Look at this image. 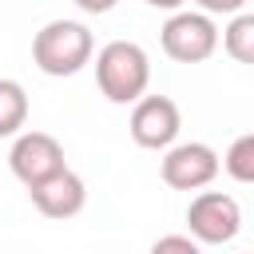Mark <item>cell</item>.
Wrapping results in <instances>:
<instances>
[{"label":"cell","instance_id":"obj_1","mask_svg":"<svg viewBox=\"0 0 254 254\" xmlns=\"http://www.w3.org/2000/svg\"><path fill=\"white\" fill-rule=\"evenodd\" d=\"M95 52V40H91V28L79 24V20H48L36 36H32V64L44 71V75H75Z\"/></svg>","mask_w":254,"mask_h":254},{"label":"cell","instance_id":"obj_2","mask_svg":"<svg viewBox=\"0 0 254 254\" xmlns=\"http://www.w3.org/2000/svg\"><path fill=\"white\" fill-rule=\"evenodd\" d=\"M95 83L111 103H135L147 95L151 83V60L135 40H111L95 56Z\"/></svg>","mask_w":254,"mask_h":254},{"label":"cell","instance_id":"obj_3","mask_svg":"<svg viewBox=\"0 0 254 254\" xmlns=\"http://www.w3.org/2000/svg\"><path fill=\"white\" fill-rule=\"evenodd\" d=\"M187 230L198 246H226L242 230V206L226 190H202L187 206Z\"/></svg>","mask_w":254,"mask_h":254},{"label":"cell","instance_id":"obj_4","mask_svg":"<svg viewBox=\"0 0 254 254\" xmlns=\"http://www.w3.org/2000/svg\"><path fill=\"white\" fill-rule=\"evenodd\" d=\"M159 44L175 64H202L218 48V24L206 12H171L159 28Z\"/></svg>","mask_w":254,"mask_h":254},{"label":"cell","instance_id":"obj_5","mask_svg":"<svg viewBox=\"0 0 254 254\" xmlns=\"http://www.w3.org/2000/svg\"><path fill=\"white\" fill-rule=\"evenodd\" d=\"M218 151L210 143H171L159 163V175L171 190H202L218 179Z\"/></svg>","mask_w":254,"mask_h":254},{"label":"cell","instance_id":"obj_6","mask_svg":"<svg viewBox=\"0 0 254 254\" xmlns=\"http://www.w3.org/2000/svg\"><path fill=\"white\" fill-rule=\"evenodd\" d=\"M183 115L171 95H139L131 103V139L147 151H167L179 139Z\"/></svg>","mask_w":254,"mask_h":254},{"label":"cell","instance_id":"obj_7","mask_svg":"<svg viewBox=\"0 0 254 254\" xmlns=\"http://www.w3.org/2000/svg\"><path fill=\"white\" fill-rule=\"evenodd\" d=\"M8 167H12V175L24 187H32V183L48 179L52 171H60L67 163H64V147H60L56 135H48V131H20L12 151H8Z\"/></svg>","mask_w":254,"mask_h":254},{"label":"cell","instance_id":"obj_8","mask_svg":"<svg viewBox=\"0 0 254 254\" xmlns=\"http://www.w3.org/2000/svg\"><path fill=\"white\" fill-rule=\"evenodd\" d=\"M28 198H32V206H36L44 218H71V214L83 210L87 187H83V179H79L71 167H60V171H52L48 179L32 183V187H28Z\"/></svg>","mask_w":254,"mask_h":254},{"label":"cell","instance_id":"obj_9","mask_svg":"<svg viewBox=\"0 0 254 254\" xmlns=\"http://www.w3.org/2000/svg\"><path fill=\"white\" fill-rule=\"evenodd\" d=\"M28 123V91L16 79H0V139L20 135V127Z\"/></svg>","mask_w":254,"mask_h":254},{"label":"cell","instance_id":"obj_10","mask_svg":"<svg viewBox=\"0 0 254 254\" xmlns=\"http://www.w3.org/2000/svg\"><path fill=\"white\" fill-rule=\"evenodd\" d=\"M222 48L234 64H250L254 60V16L250 12H234V20L222 32Z\"/></svg>","mask_w":254,"mask_h":254},{"label":"cell","instance_id":"obj_11","mask_svg":"<svg viewBox=\"0 0 254 254\" xmlns=\"http://www.w3.org/2000/svg\"><path fill=\"white\" fill-rule=\"evenodd\" d=\"M218 167L234 179V183H254V135H238L226 151V159H218Z\"/></svg>","mask_w":254,"mask_h":254},{"label":"cell","instance_id":"obj_12","mask_svg":"<svg viewBox=\"0 0 254 254\" xmlns=\"http://www.w3.org/2000/svg\"><path fill=\"white\" fill-rule=\"evenodd\" d=\"M151 254H202V246H198L190 234H163V238L151 246Z\"/></svg>","mask_w":254,"mask_h":254},{"label":"cell","instance_id":"obj_13","mask_svg":"<svg viewBox=\"0 0 254 254\" xmlns=\"http://www.w3.org/2000/svg\"><path fill=\"white\" fill-rule=\"evenodd\" d=\"M198 12L206 16H234V12H246V0H194Z\"/></svg>","mask_w":254,"mask_h":254},{"label":"cell","instance_id":"obj_14","mask_svg":"<svg viewBox=\"0 0 254 254\" xmlns=\"http://www.w3.org/2000/svg\"><path fill=\"white\" fill-rule=\"evenodd\" d=\"M119 0H75V8L79 12H87V16H103V12H111Z\"/></svg>","mask_w":254,"mask_h":254},{"label":"cell","instance_id":"obj_15","mask_svg":"<svg viewBox=\"0 0 254 254\" xmlns=\"http://www.w3.org/2000/svg\"><path fill=\"white\" fill-rule=\"evenodd\" d=\"M143 4H151V8H163V12H179V8H183V0H143Z\"/></svg>","mask_w":254,"mask_h":254}]
</instances>
